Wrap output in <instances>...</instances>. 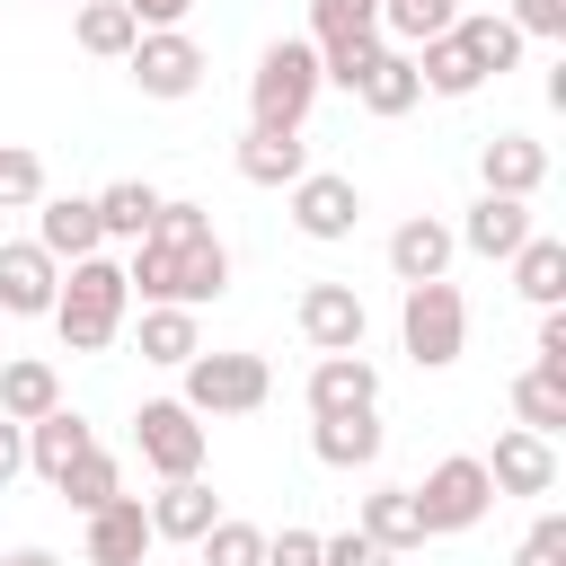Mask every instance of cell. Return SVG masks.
<instances>
[{"instance_id": "1", "label": "cell", "mask_w": 566, "mask_h": 566, "mask_svg": "<svg viewBox=\"0 0 566 566\" xmlns=\"http://www.w3.org/2000/svg\"><path fill=\"white\" fill-rule=\"evenodd\" d=\"M124 283L142 292V301H177V310H203V301H221L230 292V248L212 239V212L203 203H168L159 195V212H150V230L133 239V265H124Z\"/></svg>"}, {"instance_id": "2", "label": "cell", "mask_w": 566, "mask_h": 566, "mask_svg": "<svg viewBox=\"0 0 566 566\" xmlns=\"http://www.w3.org/2000/svg\"><path fill=\"white\" fill-rule=\"evenodd\" d=\"M124 310H133V283H124V265L97 248V256H71L62 265V292H53V327H62V354H106L115 336H124Z\"/></svg>"}, {"instance_id": "3", "label": "cell", "mask_w": 566, "mask_h": 566, "mask_svg": "<svg viewBox=\"0 0 566 566\" xmlns=\"http://www.w3.org/2000/svg\"><path fill=\"white\" fill-rule=\"evenodd\" d=\"M318 44H301V35H274L265 53H256V71H248V124H265V133H301L310 124V106H318Z\"/></svg>"}, {"instance_id": "4", "label": "cell", "mask_w": 566, "mask_h": 566, "mask_svg": "<svg viewBox=\"0 0 566 566\" xmlns=\"http://www.w3.org/2000/svg\"><path fill=\"white\" fill-rule=\"evenodd\" d=\"M398 345L416 354V371L460 363V345H469V301H460V283H451V274L407 283V301H398Z\"/></svg>"}, {"instance_id": "5", "label": "cell", "mask_w": 566, "mask_h": 566, "mask_svg": "<svg viewBox=\"0 0 566 566\" xmlns=\"http://www.w3.org/2000/svg\"><path fill=\"white\" fill-rule=\"evenodd\" d=\"M177 371H186V407L195 416H256L274 398L265 354H186Z\"/></svg>"}, {"instance_id": "6", "label": "cell", "mask_w": 566, "mask_h": 566, "mask_svg": "<svg viewBox=\"0 0 566 566\" xmlns=\"http://www.w3.org/2000/svg\"><path fill=\"white\" fill-rule=\"evenodd\" d=\"M133 451H142L150 478H203L212 433H203V416H195L186 398H142V416H133Z\"/></svg>"}, {"instance_id": "7", "label": "cell", "mask_w": 566, "mask_h": 566, "mask_svg": "<svg viewBox=\"0 0 566 566\" xmlns=\"http://www.w3.org/2000/svg\"><path fill=\"white\" fill-rule=\"evenodd\" d=\"M486 504H495V478H486V460H478V451L433 460V469H424V486H416V513H424V531H433V539H442V531H478V522H486Z\"/></svg>"}, {"instance_id": "8", "label": "cell", "mask_w": 566, "mask_h": 566, "mask_svg": "<svg viewBox=\"0 0 566 566\" xmlns=\"http://www.w3.org/2000/svg\"><path fill=\"white\" fill-rule=\"evenodd\" d=\"M124 62H133V88H142V97H195V88H203V71H212V62H203V44H195L186 27H142Z\"/></svg>"}, {"instance_id": "9", "label": "cell", "mask_w": 566, "mask_h": 566, "mask_svg": "<svg viewBox=\"0 0 566 566\" xmlns=\"http://www.w3.org/2000/svg\"><path fill=\"white\" fill-rule=\"evenodd\" d=\"M283 195H292V230H301V239H318V248L354 239V221H363V186H354V177H336V168H301Z\"/></svg>"}, {"instance_id": "10", "label": "cell", "mask_w": 566, "mask_h": 566, "mask_svg": "<svg viewBox=\"0 0 566 566\" xmlns=\"http://www.w3.org/2000/svg\"><path fill=\"white\" fill-rule=\"evenodd\" d=\"M292 318H301L310 354H363V336H371V310H363L354 283H310Z\"/></svg>"}, {"instance_id": "11", "label": "cell", "mask_w": 566, "mask_h": 566, "mask_svg": "<svg viewBox=\"0 0 566 566\" xmlns=\"http://www.w3.org/2000/svg\"><path fill=\"white\" fill-rule=\"evenodd\" d=\"M62 292V256H44L35 239H0V318H44Z\"/></svg>"}, {"instance_id": "12", "label": "cell", "mask_w": 566, "mask_h": 566, "mask_svg": "<svg viewBox=\"0 0 566 566\" xmlns=\"http://www.w3.org/2000/svg\"><path fill=\"white\" fill-rule=\"evenodd\" d=\"M486 478H495V495H557V442L531 433V424H513V433H495Z\"/></svg>"}, {"instance_id": "13", "label": "cell", "mask_w": 566, "mask_h": 566, "mask_svg": "<svg viewBox=\"0 0 566 566\" xmlns=\"http://www.w3.org/2000/svg\"><path fill=\"white\" fill-rule=\"evenodd\" d=\"M380 407V363L371 354H318L310 363V416H354Z\"/></svg>"}, {"instance_id": "14", "label": "cell", "mask_w": 566, "mask_h": 566, "mask_svg": "<svg viewBox=\"0 0 566 566\" xmlns=\"http://www.w3.org/2000/svg\"><path fill=\"white\" fill-rule=\"evenodd\" d=\"M478 177H486V195H539L548 186V150L531 142V133H486L478 142Z\"/></svg>"}, {"instance_id": "15", "label": "cell", "mask_w": 566, "mask_h": 566, "mask_svg": "<svg viewBox=\"0 0 566 566\" xmlns=\"http://www.w3.org/2000/svg\"><path fill=\"white\" fill-rule=\"evenodd\" d=\"M35 248L44 256H97L106 248V230H97V203L88 195H35Z\"/></svg>"}, {"instance_id": "16", "label": "cell", "mask_w": 566, "mask_h": 566, "mask_svg": "<svg viewBox=\"0 0 566 566\" xmlns=\"http://www.w3.org/2000/svg\"><path fill=\"white\" fill-rule=\"evenodd\" d=\"M451 256H460V239H451V221H433V212H416V221L389 230V274H398V283H433V274H451Z\"/></svg>"}, {"instance_id": "17", "label": "cell", "mask_w": 566, "mask_h": 566, "mask_svg": "<svg viewBox=\"0 0 566 566\" xmlns=\"http://www.w3.org/2000/svg\"><path fill=\"white\" fill-rule=\"evenodd\" d=\"M142 513H150V539H203L221 522L203 478H159V495H142Z\"/></svg>"}, {"instance_id": "18", "label": "cell", "mask_w": 566, "mask_h": 566, "mask_svg": "<svg viewBox=\"0 0 566 566\" xmlns=\"http://www.w3.org/2000/svg\"><path fill=\"white\" fill-rule=\"evenodd\" d=\"M451 44L478 62V80H504V71L522 62V44H531V35H522L513 18H495V9H460V18H451Z\"/></svg>"}, {"instance_id": "19", "label": "cell", "mask_w": 566, "mask_h": 566, "mask_svg": "<svg viewBox=\"0 0 566 566\" xmlns=\"http://www.w3.org/2000/svg\"><path fill=\"white\" fill-rule=\"evenodd\" d=\"M133 557H150V513L142 495H115L88 513V566H133Z\"/></svg>"}, {"instance_id": "20", "label": "cell", "mask_w": 566, "mask_h": 566, "mask_svg": "<svg viewBox=\"0 0 566 566\" xmlns=\"http://www.w3.org/2000/svg\"><path fill=\"white\" fill-rule=\"evenodd\" d=\"M451 239H460V248H478V256H513V248L531 239V203H522V195H478V203H469V221H460Z\"/></svg>"}, {"instance_id": "21", "label": "cell", "mask_w": 566, "mask_h": 566, "mask_svg": "<svg viewBox=\"0 0 566 566\" xmlns=\"http://www.w3.org/2000/svg\"><path fill=\"white\" fill-rule=\"evenodd\" d=\"M310 451L327 469H371L380 460V407H354V416H310Z\"/></svg>"}, {"instance_id": "22", "label": "cell", "mask_w": 566, "mask_h": 566, "mask_svg": "<svg viewBox=\"0 0 566 566\" xmlns=\"http://www.w3.org/2000/svg\"><path fill=\"white\" fill-rule=\"evenodd\" d=\"M354 531H371L389 557H407V548H424V539H433V531H424V513H416V486H371Z\"/></svg>"}, {"instance_id": "23", "label": "cell", "mask_w": 566, "mask_h": 566, "mask_svg": "<svg viewBox=\"0 0 566 566\" xmlns=\"http://www.w3.org/2000/svg\"><path fill=\"white\" fill-rule=\"evenodd\" d=\"M53 407H62V371H53L44 354L0 363V416H9V424H35V416H53Z\"/></svg>"}, {"instance_id": "24", "label": "cell", "mask_w": 566, "mask_h": 566, "mask_svg": "<svg viewBox=\"0 0 566 566\" xmlns=\"http://www.w3.org/2000/svg\"><path fill=\"white\" fill-rule=\"evenodd\" d=\"M301 168H310V142L301 133H265V124L239 133V177L248 186H292Z\"/></svg>"}, {"instance_id": "25", "label": "cell", "mask_w": 566, "mask_h": 566, "mask_svg": "<svg viewBox=\"0 0 566 566\" xmlns=\"http://www.w3.org/2000/svg\"><path fill=\"white\" fill-rule=\"evenodd\" d=\"M354 97H363V106H371V115H407V106H416V97H424V80H416V53H407V44H380V53H371V71H363V88H354Z\"/></svg>"}, {"instance_id": "26", "label": "cell", "mask_w": 566, "mask_h": 566, "mask_svg": "<svg viewBox=\"0 0 566 566\" xmlns=\"http://www.w3.org/2000/svg\"><path fill=\"white\" fill-rule=\"evenodd\" d=\"M504 265H513V292H522V301H539V310L566 301V239H539V230H531Z\"/></svg>"}, {"instance_id": "27", "label": "cell", "mask_w": 566, "mask_h": 566, "mask_svg": "<svg viewBox=\"0 0 566 566\" xmlns=\"http://www.w3.org/2000/svg\"><path fill=\"white\" fill-rule=\"evenodd\" d=\"M186 354H203V318L195 310H177V301H142V363H186Z\"/></svg>"}, {"instance_id": "28", "label": "cell", "mask_w": 566, "mask_h": 566, "mask_svg": "<svg viewBox=\"0 0 566 566\" xmlns=\"http://www.w3.org/2000/svg\"><path fill=\"white\" fill-rule=\"evenodd\" d=\"M88 442H97V433H88V424H80L71 407H53V416H35V424H27V469H35L44 486H53V478H62V469H71V460H80Z\"/></svg>"}, {"instance_id": "29", "label": "cell", "mask_w": 566, "mask_h": 566, "mask_svg": "<svg viewBox=\"0 0 566 566\" xmlns=\"http://www.w3.org/2000/svg\"><path fill=\"white\" fill-rule=\"evenodd\" d=\"M71 35H80V53H97V62H124V53H133V35H142V18H133L124 0H80Z\"/></svg>"}, {"instance_id": "30", "label": "cell", "mask_w": 566, "mask_h": 566, "mask_svg": "<svg viewBox=\"0 0 566 566\" xmlns=\"http://www.w3.org/2000/svg\"><path fill=\"white\" fill-rule=\"evenodd\" d=\"M407 53H416V80H424V97H469V88H478V62L451 44V27H442V35H424V44H407Z\"/></svg>"}, {"instance_id": "31", "label": "cell", "mask_w": 566, "mask_h": 566, "mask_svg": "<svg viewBox=\"0 0 566 566\" xmlns=\"http://www.w3.org/2000/svg\"><path fill=\"white\" fill-rule=\"evenodd\" d=\"M53 486H62V504H80V513H97V504H115V495H124V460L88 442V451H80V460H71V469H62Z\"/></svg>"}, {"instance_id": "32", "label": "cell", "mask_w": 566, "mask_h": 566, "mask_svg": "<svg viewBox=\"0 0 566 566\" xmlns=\"http://www.w3.org/2000/svg\"><path fill=\"white\" fill-rule=\"evenodd\" d=\"M97 203V230L106 239H142L150 230V212H159V186H142V177H115L106 195H88Z\"/></svg>"}, {"instance_id": "33", "label": "cell", "mask_w": 566, "mask_h": 566, "mask_svg": "<svg viewBox=\"0 0 566 566\" xmlns=\"http://www.w3.org/2000/svg\"><path fill=\"white\" fill-rule=\"evenodd\" d=\"M513 416H522L531 433H548V442H557V433H566V380L522 371V380H513Z\"/></svg>"}, {"instance_id": "34", "label": "cell", "mask_w": 566, "mask_h": 566, "mask_svg": "<svg viewBox=\"0 0 566 566\" xmlns=\"http://www.w3.org/2000/svg\"><path fill=\"white\" fill-rule=\"evenodd\" d=\"M345 35H380V0H310V44H345Z\"/></svg>"}, {"instance_id": "35", "label": "cell", "mask_w": 566, "mask_h": 566, "mask_svg": "<svg viewBox=\"0 0 566 566\" xmlns=\"http://www.w3.org/2000/svg\"><path fill=\"white\" fill-rule=\"evenodd\" d=\"M451 18H460V0H380V35H398V44H424Z\"/></svg>"}, {"instance_id": "36", "label": "cell", "mask_w": 566, "mask_h": 566, "mask_svg": "<svg viewBox=\"0 0 566 566\" xmlns=\"http://www.w3.org/2000/svg\"><path fill=\"white\" fill-rule=\"evenodd\" d=\"M195 548H203V566H265V531H256V522H230V513H221Z\"/></svg>"}, {"instance_id": "37", "label": "cell", "mask_w": 566, "mask_h": 566, "mask_svg": "<svg viewBox=\"0 0 566 566\" xmlns=\"http://www.w3.org/2000/svg\"><path fill=\"white\" fill-rule=\"evenodd\" d=\"M44 195V159L27 150V142H0V212H18V203H35Z\"/></svg>"}, {"instance_id": "38", "label": "cell", "mask_w": 566, "mask_h": 566, "mask_svg": "<svg viewBox=\"0 0 566 566\" xmlns=\"http://www.w3.org/2000/svg\"><path fill=\"white\" fill-rule=\"evenodd\" d=\"M389 35H345V44H318V80H336V88H363V71H371V53H380Z\"/></svg>"}, {"instance_id": "39", "label": "cell", "mask_w": 566, "mask_h": 566, "mask_svg": "<svg viewBox=\"0 0 566 566\" xmlns=\"http://www.w3.org/2000/svg\"><path fill=\"white\" fill-rule=\"evenodd\" d=\"M513 566H566V513H539L513 548Z\"/></svg>"}, {"instance_id": "40", "label": "cell", "mask_w": 566, "mask_h": 566, "mask_svg": "<svg viewBox=\"0 0 566 566\" xmlns=\"http://www.w3.org/2000/svg\"><path fill=\"white\" fill-rule=\"evenodd\" d=\"M531 371L566 380V310H539V336H531Z\"/></svg>"}, {"instance_id": "41", "label": "cell", "mask_w": 566, "mask_h": 566, "mask_svg": "<svg viewBox=\"0 0 566 566\" xmlns=\"http://www.w3.org/2000/svg\"><path fill=\"white\" fill-rule=\"evenodd\" d=\"M318 566H389V548L371 531H336V539H318Z\"/></svg>"}, {"instance_id": "42", "label": "cell", "mask_w": 566, "mask_h": 566, "mask_svg": "<svg viewBox=\"0 0 566 566\" xmlns=\"http://www.w3.org/2000/svg\"><path fill=\"white\" fill-rule=\"evenodd\" d=\"M504 18H513L522 35H548V44H566V0H513Z\"/></svg>"}, {"instance_id": "43", "label": "cell", "mask_w": 566, "mask_h": 566, "mask_svg": "<svg viewBox=\"0 0 566 566\" xmlns=\"http://www.w3.org/2000/svg\"><path fill=\"white\" fill-rule=\"evenodd\" d=\"M265 566H318V531H274L265 539Z\"/></svg>"}, {"instance_id": "44", "label": "cell", "mask_w": 566, "mask_h": 566, "mask_svg": "<svg viewBox=\"0 0 566 566\" xmlns=\"http://www.w3.org/2000/svg\"><path fill=\"white\" fill-rule=\"evenodd\" d=\"M124 9H133L142 27H186V18H195V0H124Z\"/></svg>"}, {"instance_id": "45", "label": "cell", "mask_w": 566, "mask_h": 566, "mask_svg": "<svg viewBox=\"0 0 566 566\" xmlns=\"http://www.w3.org/2000/svg\"><path fill=\"white\" fill-rule=\"evenodd\" d=\"M18 469H27V424H9V416H0V486H9Z\"/></svg>"}, {"instance_id": "46", "label": "cell", "mask_w": 566, "mask_h": 566, "mask_svg": "<svg viewBox=\"0 0 566 566\" xmlns=\"http://www.w3.org/2000/svg\"><path fill=\"white\" fill-rule=\"evenodd\" d=\"M0 566H62L53 548H18V557H0Z\"/></svg>"}, {"instance_id": "47", "label": "cell", "mask_w": 566, "mask_h": 566, "mask_svg": "<svg viewBox=\"0 0 566 566\" xmlns=\"http://www.w3.org/2000/svg\"><path fill=\"white\" fill-rule=\"evenodd\" d=\"M133 566H150V557H133Z\"/></svg>"}, {"instance_id": "48", "label": "cell", "mask_w": 566, "mask_h": 566, "mask_svg": "<svg viewBox=\"0 0 566 566\" xmlns=\"http://www.w3.org/2000/svg\"><path fill=\"white\" fill-rule=\"evenodd\" d=\"M71 9H80V0H71Z\"/></svg>"}]
</instances>
